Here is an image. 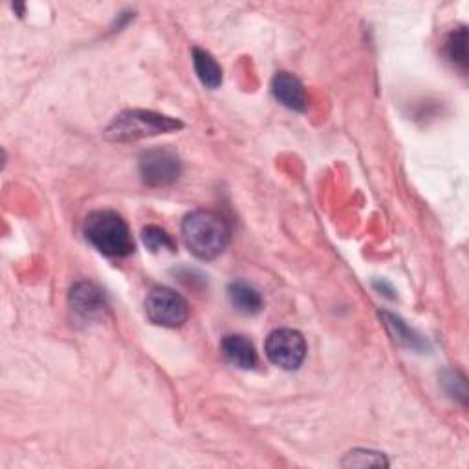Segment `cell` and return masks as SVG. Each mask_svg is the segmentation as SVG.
Listing matches in <instances>:
<instances>
[{
	"mask_svg": "<svg viewBox=\"0 0 469 469\" xmlns=\"http://www.w3.org/2000/svg\"><path fill=\"white\" fill-rule=\"evenodd\" d=\"M145 314L151 323L163 328H178L189 319L187 301L171 288H152L145 299Z\"/></svg>",
	"mask_w": 469,
	"mask_h": 469,
	"instance_id": "277c9868",
	"label": "cell"
},
{
	"mask_svg": "<svg viewBox=\"0 0 469 469\" xmlns=\"http://www.w3.org/2000/svg\"><path fill=\"white\" fill-rule=\"evenodd\" d=\"M381 316H383V319H385V325L392 330L394 339H396L398 343H401V345H405V347H411V349H416V347L420 345L418 338H414V334L403 325V321H401L400 318H396V316H392V314H387V312H383Z\"/></svg>",
	"mask_w": 469,
	"mask_h": 469,
	"instance_id": "9a60e30c",
	"label": "cell"
},
{
	"mask_svg": "<svg viewBox=\"0 0 469 469\" xmlns=\"http://www.w3.org/2000/svg\"><path fill=\"white\" fill-rule=\"evenodd\" d=\"M341 465L345 467H385L389 465L383 453L370 449H352L345 454Z\"/></svg>",
	"mask_w": 469,
	"mask_h": 469,
	"instance_id": "4fadbf2b",
	"label": "cell"
},
{
	"mask_svg": "<svg viewBox=\"0 0 469 469\" xmlns=\"http://www.w3.org/2000/svg\"><path fill=\"white\" fill-rule=\"evenodd\" d=\"M141 239H143V245L151 250V252H162V250H169V252H174L176 250V243L172 241L171 234L158 227V225H147L143 227L141 231Z\"/></svg>",
	"mask_w": 469,
	"mask_h": 469,
	"instance_id": "5bb4252c",
	"label": "cell"
},
{
	"mask_svg": "<svg viewBox=\"0 0 469 469\" xmlns=\"http://www.w3.org/2000/svg\"><path fill=\"white\" fill-rule=\"evenodd\" d=\"M266 356L285 370H297L307 358V341L294 328H277L266 339Z\"/></svg>",
	"mask_w": 469,
	"mask_h": 469,
	"instance_id": "8992f818",
	"label": "cell"
},
{
	"mask_svg": "<svg viewBox=\"0 0 469 469\" xmlns=\"http://www.w3.org/2000/svg\"><path fill=\"white\" fill-rule=\"evenodd\" d=\"M68 301H70V308L85 321L103 319L109 312L105 292L90 281L76 283L70 290Z\"/></svg>",
	"mask_w": 469,
	"mask_h": 469,
	"instance_id": "52a82bcc",
	"label": "cell"
},
{
	"mask_svg": "<svg viewBox=\"0 0 469 469\" xmlns=\"http://www.w3.org/2000/svg\"><path fill=\"white\" fill-rule=\"evenodd\" d=\"M222 356L225 358V361L233 367H239V369H254L259 361L257 358V350L254 347V343L243 336V334H229L222 339L220 345Z\"/></svg>",
	"mask_w": 469,
	"mask_h": 469,
	"instance_id": "9c48e42d",
	"label": "cell"
},
{
	"mask_svg": "<svg viewBox=\"0 0 469 469\" xmlns=\"http://www.w3.org/2000/svg\"><path fill=\"white\" fill-rule=\"evenodd\" d=\"M193 67L203 87L214 90L222 85V68L209 52L193 48Z\"/></svg>",
	"mask_w": 469,
	"mask_h": 469,
	"instance_id": "8fae6325",
	"label": "cell"
},
{
	"mask_svg": "<svg viewBox=\"0 0 469 469\" xmlns=\"http://www.w3.org/2000/svg\"><path fill=\"white\" fill-rule=\"evenodd\" d=\"M443 52L447 59L462 72L467 70V30L465 26H460L453 30L443 43Z\"/></svg>",
	"mask_w": 469,
	"mask_h": 469,
	"instance_id": "7c38bea8",
	"label": "cell"
},
{
	"mask_svg": "<svg viewBox=\"0 0 469 469\" xmlns=\"http://www.w3.org/2000/svg\"><path fill=\"white\" fill-rule=\"evenodd\" d=\"M182 237L194 257L213 261L225 252L231 239V227L220 213L200 209L183 218Z\"/></svg>",
	"mask_w": 469,
	"mask_h": 469,
	"instance_id": "6da1fadb",
	"label": "cell"
},
{
	"mask_svg": "<svg viewBox=\"0 0 469 469\" xmlns=\"http://www.w3.org/2000/svg\"><path fill=\"white\" fill-rule=\"evenodd\" d=\"M87 241L105 257L123 259L134 252L132 233L127 222L110 209L92 211L83 224Z\"/></svg>",
	"mask_w": 469,
	"mask_h": 469,
	"instance_id": "7a4b0ae2",
	"label": "cell"
},
{
	"mask_svg": "<svg viewBox=\"0 0 469 469\" xmlns=\"http://www.w3.org/2000/svg\"><path fill=\"white\" fill-rule=\"evenodd\" d=\"M443 385L449 389V394L453 398H458L462 403H465V400H467L465 380L458 372H447L443 378Z\"/></svg>",
	"mask_w": 469,
	"mask_h": 469,
	"instance_id": "2e32d148",
	"label": "cell"
},
{
	"mask_svg": "<svg viewBox=\"0 0 469 469\" xmlns=\"http://www.w3.org/2000/svg\"><path fill=\"white\" fill-rule=\"evenodd\" d=\"M183 123L176 118L158 114L152 110H123L120 112L105 129V138L109 141L127 143V141H138L143 138H152L158 134H167L180 130Z\"/></svg>",
	"mask_w": 469,
	"mask_h": 469,
	"instance_id": "3957f363",
	"label": "cell"
},
{
	"mask_svg": "<svg viewBox=\"0 0 469 469\" xmlns=\"http://www.w3.org/2000/svg\"><path fill=\"white\" fill-rule=\"evenodd\" d=\"M138 169L145 185L165 187L180 178L182 160L174 151L167 147H156L145 151L140 156Z\"/></svg>",
	"mask_w": 469,
	"mask_h": 469,
	"instance_id": "5b68a950",
	"label": "cell"
},
{
	"mask_svg": "<svg viewBox=\"0 0 469 469\" xmlns=\"http://www.w3.org/2000/svg\"><path fill=\"white\" fill-rule=\"evenodd\" d=\"M227 297L234 310L245 316H255L263 310V296L261 292L246 281H233L227 287Z\"/></svg>",
	"mask_w": 469,
	"mask_h": 469,
	"instance_id": "30bf717a",
	"label": "cell"
},
{
	"mask_svg": "<svg viewBox=\"0 0 469 469\" xmlns=\"http://www.w3.org/2000/svg\"><path fill=\"white\" fill-rule=\"evenodd\" d=\"M274 98L287 109L296 112H307L308 96L303 83L290 72H277L272 79Z\"/></svg>",
	"mask_w": 469,
	"mask_h": 469,
	"instance_id": "ba28073f",
	"label": "cell"
}]
</instances>
